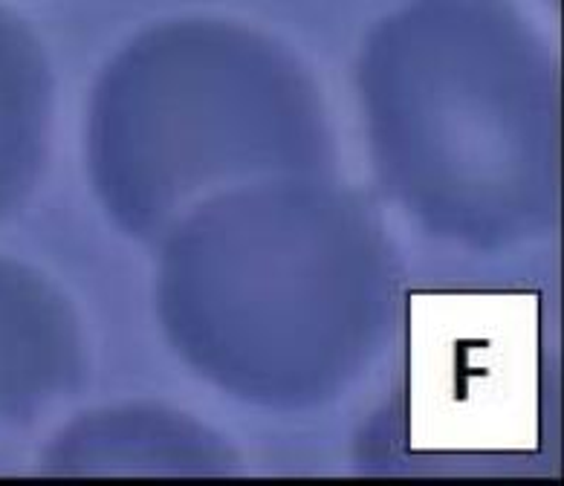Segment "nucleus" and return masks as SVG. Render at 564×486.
<instances>
[{"label": "nucleus", "instance_id": "obj_1", "mask_svg": "<svg viewBox=\"0 0 564 486\" xmlns=\"http://www.w3.org/2000/svg\"><path fill=\"white\" fill-rule=\"evenodd\" d=\"M156 316L232 400L307 411L348 391L394 318V261L368 203L325 177L215 194L165 231Z\"/></svg>", "mask_w": 564, "mask_h": 486}, {"label": "nucleus", "instance_id": "obj_2", "mask_svg": "<svg viewBox=\"0 0 564 486\" xmlns=\"http://www.w3.org/2000/svg\"><path fill=\"white\" fill-rule=\"evenodd\" d=\"M356 90L379 183L434 238L510 249L558 215V76L507 0H411L377 23Z\"/></svg>", "mask_w": 564, "mask_h": 486}, {"label": "nucleus", "instance_id": "obj_3", "mask_svg": "<svg viewBox=\"0 0 564 486\" xmlns=\"http://www.w3.org/2000/svg\"><path fill=\"white\" fill-rule=\"evenodd\" d=\"M87 165L113 224L156 244L215 194L325 177L333 142L313 78L284 46L240 23L188 18L140 32L105 67Z\"/></svg>", "mask_w": 564, "mask_h": 486}, {"label": "nucleus", "instance_id": "obj_4", "mask_svg": "<svg viewBox=\"0 0 564 486\" xmlns=\"http://www.w3.org/2000/svg\"><path fill=\"white\" fill-rule=\"evenodd\" d=\"M85 339L47 278L0 258V449L82 386Z\"/></svg>", "mask_w": 564, "mask_h": 486}, {"label": "nucleus", "instance_id": "obj_5", "mask_svg": "<svg viewBox=\"0 0 564 486\" xmlns=\"http://www.w3.org/2000/svg\"><path fill=\"white\" fill-rule=\"evenodd\" d=\"M232 452L183 414L163 409H110L70 425L47 452L50 472H217Z\"/></svg>", "mask_w": 564, "mask_h": 486}, {"label": "nucleus", "instance_id": "obj_6", "mask_svg": "<svg viewBox=\"0 0 564 486\" xmlns=\"http://www.w3.org/2000/svg\"><path fill=\"white\" fill-rule=\"evenodd\" d=\"M53 82L47 55L24 21L0 9V217L39 183L47 154Z\"/></svg>", "mask_w": 564, "mask_h": 486}]
</instances>
